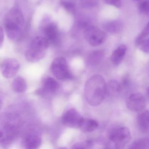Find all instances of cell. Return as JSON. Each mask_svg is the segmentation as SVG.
<instances>
[{
	"label": "cell",
	"instance_id": "obj_20",
	"mask_svg": "<svg viewBox=\"0 0 149 149\" xmlns=\"http://www.w3.org/2000/svg\"><path fill=\"white\" fill-rule=\"evenodd\" d=\"M149 141L147 138L139 139L134 141L130 148L131 149H148L149 148Z\"/></svg>",
	"mask_w": 149,
	"mask_h": 149
},
{
	"label": "cell",
	"instance_id": "obj_7",
	"mask_svg": "<svg viewBox=\"0 0 149 149\" xmlns=\"http://www.w3.org/2000/svg\"><path fill=\"white\" fill-rule=\"evenodd\" d=\"M127 108L133 111H140L143 110L146 104V99L143 94L139 93H133L126 99Z\"/></svg>",
	"mask_w": 149,
	"mask_h": 149
},
{
	"label": "cell",
	"instance_id": "obj_3",
	"mask_svg": "<svg viewBox=\"0 0 149 149\" xmlns=\"http://www.w3.org/2000/svg\"><path fill=\"white\" fill-rule=\"evenodd\" d=\"M49 44L43 36H37L31 42L30 47L26 52L25 57L28 61L35 63L45 56Z\"/></svg>",
	"mask_w": 149,
	"mask_h": 149
},
{
	"label": "cell",
	"instance_id": "obj_11",
	"mask_svg": "<svg viewBox=\"0 0 149 149\" xmlns=\"http://www.w3.org/2000/svg\"><path fill=\"white\" fill-rule=\"evenodd\" d=\"M59 88L57 81L53 77H49L45 80L42 88L36 91V94L40 95H49L56 92Z\"/></svg>",
	"mask_w": 149,
	"mask_h": 149
},
{
	"label": "cell",
	"instance_id": "obj_25",
	"mask_svg": "<svg viewBox=\"0 0 149 149\" xmlns=\"http://www.w3.org/2000/svg\"><path fill=\"white\" fill-rule=\"evenodd\" d=\"M97 3L98 0H81V5L85 7H94L97 5Z\"/></svg>",
	"mask_w": 149,
	"mask_h": 149
},
{
	"label": "cell",
	"instance_id": "obj_9",
	"mask_svg": "<svg viewBox=\"0 0 149 149\" xmlns=\"http://www.w3.org/2000/svg\"><path fill=\"white\" fill-rule=\"evenodd\" d=\"M20 64L15 59L9 58L3 62L1 66L2 74L7 78L14 77L19 71Z\"/></svg>",
	"mask_w": 149,
	"mask_h": 149
},
{
	"label": "cell",
	"instance_id": "obj_13",
	"mask_svg": "<svg viewBox=\"0 0 149 149\" xmlns=\"http://www.w3.org/2000/svg\"><path fill=\"white\" fill-rule=\"evenodd\" d=\"M104 52L102 50L93 51L89 55L87 62L89 65L96 66L99 65L104 57Z\"/></svg>",
	"mask_w": 149,
	"mask_h": 149
},
{
	"label": "cell",
	"instance_id": "obj_1",
	"mask_svg": "<svg viewBox=\"0 0 149 149\" xmlns=\"http://www.w3.org/2000/svg\"><path fill=\"white\" fill-rule=\"evenodd\" d=\"M5 30L8 37L13 41L19 40L23 33L25 25L24 15L18 5H15L5 17Z\"/></svg>",
	"mask_w": 149,
	"mask_h": 149
},
{
	"label": "cell",
	"instance_id": "obj_29",
	"mask_svg": "<svg viewBox=\"0 0 149 149\" xmlns=\"http://www.w3.org/2000/svg\"><path fill=\"white\" fill-rule=\"evenodd\" d=\"M3 133L1 132H0V139H1L3 138Z\"/></svg>",
	"mask_w": 149,
	"mask_h": 149
},
{
	"label": "cell",
	"instance_id": "obj_16",
	"mask_svg": "<svg viewBox=\"0 0 149 149\" xmlns=\"http://www.w3.org/2000/svg\"><path fill=\"white\" fill-rule=\"evenodd\" d=\"M41 144V139L37 135L31 134L29 135L25 140V146L28 149L38 148Z\"/></svg>",
	"mask_w": 149,
	"mask_h": 149
},
{
	"label": "cell",
	"instance_id": "obj_24",
	"mask_svg": "<svg viewBox=\"0 0 149 149\" xmlns=\"http://www.w3.org/2000/svg\"><path fill=\"white\" fill-rule=\"evenodd\" d=\"M138 47L143 52L145 53H149V39H145L137 44Z\"/></svg>",
	"mask_w": 149,
	"mask_h": 149
},
{
	"label": "cell",
	"instance_id": "obj_17",
	"mask_svg": "<svg viewBox=\"0 0 149 149\" xmlns=\"http://www.w3.org/2000/svg\"><path fill=\"white\" fill-rule=\"evenodd\" d=\"M104 28L106 31L111 33H117L122 31L123 25L119 21H113L107 22L104 25Z\"/></svg>",
	"mask_w": 149,
	"mask_h": 149
},
{
	"label": "cell",
	"instance_id": "obj_12",
	"mask_svg": "<svg viewBox=\"0 0 149 149\" xmlns=\"http://www.w3.org/2000/svg\"><path fill=\"white\" fill-rule=\"evenodd\" d=\"M137 123L139 130L143 132L149 130V112L147 110L140 111L137 117Z\"/></svg>",
	"mask_w": 149,
	"mask_h": 149
},
{
	"label": "cell",
	"instance_id": "obj_26",
	"mask_svg": "<svg viewBox=\"0 0 149 149\" xmlns=\"http://www.w3.org/2000/svg\"><path fill=\"white\" fill-rule=\"evenodd\" d=\"M105 3L116 8H120L122 6L121 0H104Z\"/></svg>",
	"mask_w": 149,
	"mask_h": 149
},
{
	"label": "cell",
	"instance_id": "obj_4",
	"mask_svg": "<svg viewBox=\"0 0 149 149\" xmlns=\"http://www.w3.org/2000/svg\"><path fill=\"white\" fill-rule=\"evenodd\" d=\"M109 138L116 148L122 149L130 141L131 135L128 128L122 126L112 130L110 133Z\"/></svg>",
	"mask_w": 149,
	"mask_h": 149
},
{
	"label": "cell",
	"instance_id": "obj_28",
	"mask_svg": "<svg viewBox=\"0 0 149 149\" xmlns=\"http://www.w3.org/2000/svg\"><path fill=\"white\" fill-rule=\"evenodd\" d=\"M4 31L2 27L0 26V48L2 47L4 42Z\"/></svg>",
	"mask_w": 149,
	"mask_h": 149
},
{
	"label": "cell",
	"instance_id": "obj_6",
	"mask_svg": "<svg viewBox=\"0 0 149 149\" xmlns=\"http://www.w3.org/2000/svg\"><path fill=\"white\" fill-rule=\"evenodd\" d=\"M85 39L93 47L99 46L103 43L106 38V34L99 29L88 25L84 28Z\"/></svg>",
	"mask_w": 149,
	"mask_h": 149
},
{
	"label": "cell",
	"instance_id": "obj_21",
	"mask_svg": "<svg viewBox=\"0 0 149 149\" xmlns=\"http://www.w3.org/2000/svg\"><path fill=\"white\" fill-rule=\"evenodd\" d=\"M92 142L91 140H87L84 142H78L72 146L73 149H87L92 146Z\"/></svg>",
	"mask_w": 149,
	"mask_h": 149
},
{
	"label": "cell",
	"instance_id": "obj_19",
	"mask_svg": "<svg viewBox=\"0 0 149 149\" xmlns=\"http://www.w3.org/2000/svg\"><path fill=\"white\" fill-rule=\"evenodd\" d=\"M121 84L116 81H111L108 85H106V94L114 95L117 94L122 89Z\"/></svg>",
	"mask_w": 149,
	"mask_h": 149
},
{
	"label": "cell",
	"instance_id": "obj_30",
	"mask_svg": "<svg viewBox=\"0 0 149 149\" xmlns=\"http://www.w3.org/2000/svg\"><path fill=\"white\" fill-rule=\"evenodd\" d=\"M134 1H140L141 0H134Z\"/></svg>",
	"mask_w": 149,
	"mask_h": 149
},
{
	"label": "cell",
	"instance_id": "obj_8",
	"mask_svg": "<svg viewBox=\"0 0 149 149\" xmlns=\"http://www.w3.org/2000/svg\"><path fill=\"white\" fill-rule=\"evenodd\" d=\"M83 117L74 109H71L65 112L62 121L64 125L71 128H79Z\"/></svg>",
	"mask_w": 149,
	"mask_h": 149
},
{
	"label": "cell",
	"instance_id": "obj_15",
	"mask_svg": "<svg viewBox=\"0 0 149 149\" xmlns=\"http://www.w3.org/2000/svg\"><path fill=\"white\" fill-rule=\"evenodd\" d=\"M98 126V123L95 120L83 118L79 128L85 132H92L95 130Z\"/></svg>",
	"mask_w": 149,
	"mask_h": 149
},
{
	"label": "cell",
	"instance_id": "obj_14",
	"mask_svg": "<svg viewBox=\"0 0 149 149\" xmlns=\"http://www.w3.org/2000/svg\"><path fill=\"white\" fill-rule=\"evenodd\" d=\"M126 50V46L121 45L113 51L111 56V60L114 64L118 65L121 63L125 55Z\"/></svg>",
	"mask_w": 149,
	"mask_h": 149
},
{
	"label": "cell",
	"instance_id": "obj_22",
	"mask_svg": "<svg viewBox=\"0 0 149 149\" xmlns=\"http://www.w3.org/2000/svg\"><path fill=\"white\" fill-rule=\"evenodd\" d=\"M139 3V12L141 13L148 15L149 14V0H141Z\"/></svg>",
	"mask_w": 149,
	"mask_h": 149
},
{
	"label": "cell",
	"instance_id": "obj_2",
	"mask_svg": "<svg viewBox=\"0 0 149 149\" xmlns=\"http://www.w3.org/2000/svg\"><path fill=\"white\" fill-rule=\"evenodd\" d=\"M106 85L104 78L100 75L93 76L88 80L84 94L89 104L96 106L102 102L106 94Z\"/></svg>",
	"mask_w": 149,
	"mask_h": 149
},
{
	"label": "cell",
	"instance_id": "obj_23",
	"mask_svg": "<svg viewBox=\"0 0 149 149\" xmlns=\"http://www.w3.org/2000/svg\"><path fill=\"white\" fill-rule=\"evenodd\" d=\"M61 5L63 8L71 14L74 13L75 7L73 4L69 1H63L61 2Z\"/></svg>",
	"mask_w": 149,
	"mask_h": 149
},
{
	"label": "cell",
	"instance_id": "obj_10",
	"mask_svg": "<svg viewBox=\"0 0 149 149\" xmlns=\"http://www.w3.org/2000/svg\"><path fill=\"white\" fill-rule=\"evenodd\" d=\"M44 37L49 44L56 45L59 42V33L58 28L55 23H48L43 27Z\"/></svg>",
	"mask_w": 149,
	"mask_h": 149
},
{
	"label": "cell",
	"instance_id": "obj_5",
	"mask_svg": "<svg viewBox=\"0 0 149 149\" xmlns=\"http://www.w3.org/2000/svg\"><path fill=\"white\" fill-rule=\"evenodd\" d=\"M51 69L54 75L59 80L73 79V76L69 70L67 61L64 57L55 58L51 64Z\"/></svg>",
	"mask_w": 149,
	"mask_h": 149
},
{
	"label": "cell",
	"instance_id": "obj_18",
	"mask_svg": "<svg viewBox=\"0 0 149 149\" xmlns=\"http://www.w3.org/2000/svg\"><path fill=\"white\" fill-rule=\"evenodd\" d=\"M13 89L17 92L22 93L26 90L27 84L24 78L18 77L14 80L13 82Z\"/></svg>",
	"mask_w": 149,
	"mask_h": 149
},
{
	"label": "cell",
	"instance_id": "obj_27",
	"mask_svg": "<svg viewBox=\"0 0 149 149\" xmlns=\"http://www.w3.org/2000/svg\"><path fill=\"white\" fill-rule=\"evenodd\" d=\"M129 82H130V79H129V77L128 76H125L123 78L122 83L120 84L122 88L127 87L129 85Z\"/></svg>",
	"mask_w": 149,
	"mask_h": 149
}]
</instances>
